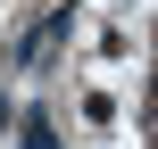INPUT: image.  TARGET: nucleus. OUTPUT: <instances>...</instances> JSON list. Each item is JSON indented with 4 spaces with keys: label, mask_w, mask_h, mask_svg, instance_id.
<instances>
[{
    "label": "nucleus",
    "mask_w": 158,
    "mask_h": 149,
    "mask_svg": "<svg viewBox=\"0 0 158 149\" xmlns=\"http://www.w3.org/2000/svg\"><path fill=\"white\" fill-rule=\"evenodd\" d=\"M25 149H58V141H50V116H33V124H25Z\"/></svg>",
    "instance_id": "1"
}]
</instances>
